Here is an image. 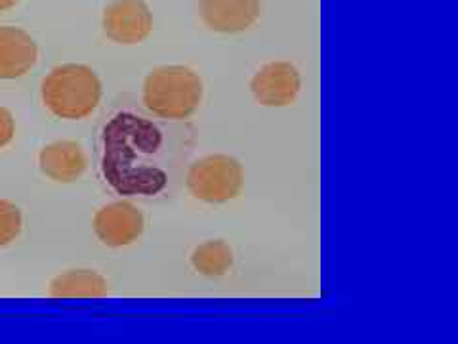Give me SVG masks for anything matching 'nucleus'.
<instances>
[{"mask_svg": "<svg viewBox=\"0 0 458 344\" xmlns=\"http://www.w3.org/2000/svg\"><path fill=\"white\" fill-rule=\"evenodd\" d=\"M21 0H0V12L3 10H10V8H13L16 4H20Z\"/></svg>", "mask_w": 458, "mask_h": 344, "instance_id": "14", "label": "nucleus"}, {"mask_svg": "<svg viewBox=\"0 0 458 344\" xmlns=\"http://www.w3.org/2000/svg\"><path fill=\"white\" fill-rule=\"evenodd\" d=\"M48 293L52 298H104L109 283L94 270H71L52 280Z\"/></svg>", "mask_w": 458, "mask_h": 344, "instance_id": "10", "label": "nucleus"}, {"mask_svg": "<svg viewBox=\"0 0 458 344\" xmlns=\"http://www.w3.org/2000/svg\"><path fill=\"white\" fill-rule=\"evenodd\" d=\"M104 31L119 45H138L153 31V13L143 0H114L104 10Z\"/></svg>", "mask_w": 458, "mask_h": 344, "instance_id": "6", "label": "nucleus"}, {"mask_svg": "<svg viewBox=\"0 0 458 344\" xmlns=\"http://www.w3.org/2000/svg\"><path fill=\"white\" fill-rule=\"evenodd\" d=\"M92 228L104 245L128 247L143 234V214L131 201H114L96 212Z\"/></svg>", "mask_w": 458, "mask_h": 344, "instance_id": "5", "label": "nucleus"}, {"mask_svg": "<svg viewBox=\"0 0 458 344\" xmlns=\"http://www.w3.org/2000/svg\"><path fill=\"white\" fill-rule=\"evenodd\" d=\"M302 89L300 71L291 62H271L256 71L250 92L266 108H286L296 102Z\"/></svg>", "mask_w": 458, "mask_h": 344, "instance_id": "4", "label": "nucleus"}, {"mask_svg": "<svg viewBox=\"0 0 458 344\" xmlns=\"http://www.w3.org/2000/svg\"><path fill=\"white\" fill-rule=\"evenodd\" d=\"M16 136V121L13 115L0 106V150H4L8 143Z\"/></svg>", "mask_w": 458, "mask_h": 344, "instance_id": "13", "label": "nucleus"}, {"mask_svg": "<svg viewBox=\"0 0 458 344\" xmlns=\"http://www.w3.org/2000/svg\"><path fill=\"white\" fill-rule=\"evenodd\" d=\"M191 264L200 276L222 278L233 266V251L225 241H205L195 247L191 254Z\"/></svg>", "mask_w": 458, "mask_h": 344, "instance_id": "11", "label": "nucleus"}, {"mask_svg": "<svg viewBox=\"0 0 458 344\" xmlns=\"http://www.w3.org/2000/svg\"><path fill=\"white\" fill-rule=\"evenodd\" d=\"M42 175L54 182H75L86 170V155L77 142L57 140L42 148L38 155Z\"/></svg>", "mask_w": 458, "mask_h": 344, "instance_id": "9", "label": "nucleus"}, {"mask_svg": "<svg viewBox=\"0 0 458 344\" xmlns=\"http://www.w3.org/2000/svg\"><path fill=\"white\" fill-rule=\"evenodd\" d=\"M185 184L190 194L199 201L225 203L241 194L245 185V170L235 157L222 153L207 155L190 167Z\"/></svg>", "mask_w": 458, "mask_h": 344, "instance_id": "3", "label": "nucleus"}, {"mask_svg": "<svg viewBox=\"0 0 458 344\" xmlns=\"http://www.w3.org/2000/svg\"><path fill=\"white\" fill-rule=\"evenodd\" d=\"M42 104L57 119H86L102 102V81L96 71L82 64L54 67L42 81Z\"/></svg>", "mask_w": 458, "mask_h": 344, "instance_id": "1", "label": "nucleus"}, {"mask_svg": "<svg viewBox=\"0 0 458 344\" xmlns=\"http://www.w3.org/2000/svg\"><path fill=\"white\" fill-rule=\"evenodd\" d=\"M199 12L214 33L247 31L262 13V0H199Z\"/></svg>", "mask_w": 458, "mask_h": 344, "instance_id": "7", "label": "nucleus"}, {"mask_svg": "<svg viewBox=\"0 0 458 344\" xmlns=\"http://www.w3.org/2000/svg\"><path fill=\"white\" fill-rule=\"evenodd\" d=\"M21 228L23 217L20 207L12 201L0 199V249L16 241L21 234Z\"/></svg>", "mask_w": 458, "mask_h": 344, "instance_id": "12", "label": "nucleus"}, {"mask_svg": "<svg viewBox=\"0 0 458 344\" xmlns=\"http://www.w3.org/2000/svg\"><path fill=\"white\" fill-rule=\"evenodd\" d=\"M141 98L143 106L157 117L182 121L199 109L203 81L191 67L163 65L146 77Z\"/></svg>", "mask_w": 458, "mask_h": 344, "instance_id": "2", "label": "nucleus"}, {"mask_svg": "<svg viewBox=\"0 0 458 344\" xmlns=\"http://www.w3.org/2000/svg\"><path fill=\"white\" fill-rule=\"evenodd\" d=\"M38 48L33 37L20 27L0 25V81L20 79L37 64Z\"/></svg>", "mask_w": 458, "mask_h": 344, "instance_id": "8", "label": "nucleus"}]
</instances>
